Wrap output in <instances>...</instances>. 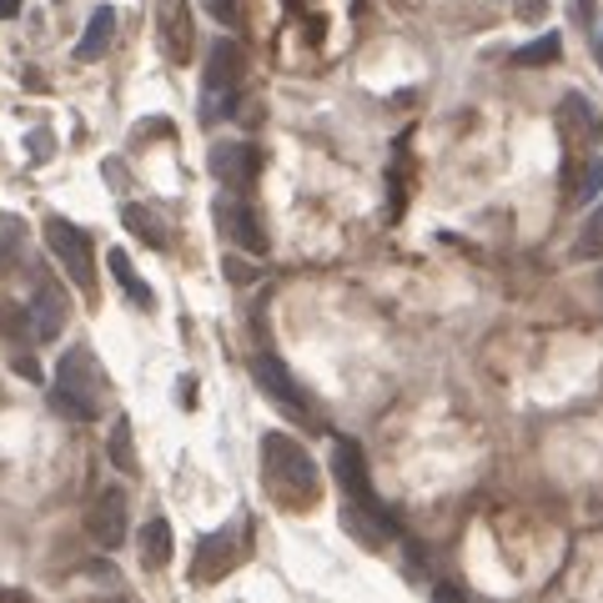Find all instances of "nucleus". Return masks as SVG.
Returning a JSON list of instances; mask_svg holds the SVG:
<instances>
[{
    "instance_id": "6ab92c4d",
    "label": "nucleus",
    "mask_w": 603,
    "mask_h": 603,
    "mask_svg": "<svg viewBox=\"0 0 603 603\" xmlns=\"http://www.w3.org/2000/svg\"><path fill=\"white\" fill-rule=\"evenodd\" d=\"M107 453H111V462H116L121 473H136V443H131V417H116V423H111Z\"/></svg>"
},
{
    "instance_id": "7c9ffc66",
    "label": "nucleus",
    "mask_w": 603,
    "mask_h": 603,
    "mask_svg": "<svg viewBox=\"0 0 603 603\" xmlns=\"http://www.w3.org/2000/svg\"><path fill=\"white\" fill-rule=\"evenodd\" d=\"M0 603H25V599H21V593H11V599H0Z\"/></svg>"
},
{
    "instance_id": "c756f323",
    "label": "nucleus",
    "mask_w": 603,
    "mask_h": 603,
    "mask_svg": "<svg viewBox=\"0 0 603 603\" xmlns=\"http://www.w3.org/2000/svg\"><path fill=\"white\" fill-rule=\"evenodd\" d=\"M21 11V0H0V15H15Z\"/></svg>"
},
{
    "instance_id": "b1692460",
    "label": "nucleus",
    "mask_w": 603,
    "mask_h": 603,
    "mask_svg": "<svg viewBox=\"0 0 603 603\" xmlns=\"http://www.w3.org/2000/svg\"><path fill=\"white\" fill-rule=\"evenodd\" d=\"M15 372H21L25 382H41V367H36V357L31 353H15Z\"/></svg>"
},
{
    "instance_id": "f3484780",
    "label": "nucleus",
    "mask_w": 603,
    "mask_h": 603,
    "mask_svg": "<svg viewBox=\"0 0 603 603\" xmlns=\"http://www.w3.org/2000/svg\"><path fill=\"white\" fill-rule=\"evenodd\" d=\"M111 277H116V282H121V292H126L131 297V302H136V308H142V312H152L156 308V297H152V287H146L142 282V272H136V267H131V257H126V252H121V247H111Z\"/></svg>"
},
{
    "instance_id": "2eb2a0df",
    "label": "nucleus",
    "mask_w": 603,
    "mask_h": 603,
    "mask_svg": "<svg viewBox=\"0 0 603 603\" xmlns=\"http://www.w3.org/2000/svg\"><path fill=\"white\" fill-rule=\"evenodd\" d=\"M121 226H126L142 247H156V252L166 247V222L146 206V201H126V206H121Z\"/></svg>"
},
{
    "instance_id": "a211bd4d",
    "label": "nucleus",
    "mask_w": 603,
    "mask_h": 603,
    "mask_svg": "<svg viewBox=\"0 0 603 603\" xmlns=\"http://www.w3.org/2000/svg\"><path fill=\"white\" fill-rule=\"evenodd\" d=\"M0 343H11L15 353H25V343H36V337H31V317H25V308H15V302H0Z\"/></svg>"
},
{
    "instance_id": "f8f14e48",
    "label": "nucleus",
    "mask_w": 603,
    "mask_h": 603,
    "mask_svg": "<svg viewBox=\"0 0 603 603\" xmlns=\"http://www.w3.org/2000/svg\"><path fill=\"white\" fill-rule=\"evenodd\" d=\"M126 493L121 488H101V498L91 503V513H86V528H91V538L101 548H121L126 544Z\"/></svg>"
},
{
    "instance_id": "393cba45",
    "label": "nucleus",
    "mask_w": 603,
    "mask_h": 603,
    "mask_svg": "<svg viewBox=\"0 0 603 603\" xmlns=\"http://www.w3.org/2000/svg\"><path fill=\"white\" fill-rule=\"evenodd\" d=\"M212 15L222 25H237V0H212Z\"/></svg>"
},
{
    "instance_id": "f03ea898",
    "label": "nucleus",
    "mask_w": 603,
    "mask_h": 603,
    "mask_svg": "<svg viewBox=\"0 0 603 603\" xmlns=\"http://www.w3.org/2000/svg\"><path fill=\"white\" fill-rule=\"evenodd\" d=\"M101 392H107V378H101V362L91 357V347H71L60 353L56 378H51V407L71 423H91L101 413Z\"/></svg>"
},
{
    "instance_id": "1a4fd4ad",
    "label": "nucleus",
    "mask_w": 603,
    "mask_h": 603,
    "mask_svg": "<svg viewBox=\"0 0 603 603\" xmlns=\"http://www.w3.org/2000/svg\"><path fill=\"white\" fill-rule=\"evenodd\" d=\"M25 317H31V337H36V343L60 337V332H66V322H71V297H66V287L41 277L36 292H31V308H25Z\"/></svg>"
},
{
    "instance_id": "ddd939ff",
    "label": "nucleus",
    "mask_w": 603,
    "mask_h": 603,
    "mask_svg": "<svg viewBox=\"0 0 603 603\" xmlns=\"http://www.w3.org/2000/svg\"><path fill=\"white\" fill-rule=\"evenodd\" d=\"M257 161H261L257 146H247V142H216L212 146V177L222 181L232 197L257 181Z\"/></svg>"
},
{
    "instance_id": "5701e85b",
    "label": "nucleus",
    "mask_w": 603,
    "mask_h": 603,
    "mask_svg": "<svg viewBox=\"0 0 603 603\" xmlns=\"http://www.w3.org/2000/svg\"><path fill=\"white\" fill-rule=\"evenodd\" d=\"M554 56H558V36H538L533 46H523L513 60H518V66H548Z\"/></svg>"
},
{
    "instance_id": "6e6552de",
    "label": "nucleus",
    "mask_w": 603,
    "mask_h": 603,
    "mask_svg": "<svg viewBox=\"0 0 603 603\" xmlns=\"http://www.w3.org/2000/svg\"><path fill=\"white\" fill-rule=\"evenodd\" d=\"M156 36L171 66H187L197 56V21H191L187 0H156Z\"/></svg>"
},
{
    "instance_id": "9d476101",
    "label": "nucleus",
    "mask_w": 603,
    "mask_h": 603,
    "mask_svg": "<svg viewBox=\"0 0 603 603\" xmlns=\"http://www.w3.org/2000/svg\"><path fill=\"white\" fill-rule=\"evenodd\" d=\"M558 131H563L568 152H589V146L603 142V116L583 101L579 91H568L563 101H558Z\"/></svg>"
},
{
    "instance_id": "9b49d317",
    "label": "nucleus",
    "mask_w": 603,
    "mask_h": 603,
    "mask_svg": "<svg viewBox=\"0 0 603 603\" xmlns=\"http://www.w3.org/2000/svg\"><path fill=\"white\" fill-rule=\"evenodd\" d=\"M216 222H222V232L237 242L242 252H252V257H267V232H261L257 212H252V201L222 197V201H216Z\"/></svg>"
},
{
    "instance_id": "cd10ccee",
    "label": "nucleus",
    "mask_w": 603,
    "mask_h": 603,
    "mask_svg": "<svg viewBox=\"0 0 603 603\" xmlns=\"http://www.w3.org/2000/svg\"><path fill=\"white\" fill-rule=\"evenodd\" d=\"M573 15H579V25H593V15H589V0H579V5H573Z\"/></svg>"
},
{
    "instance_id": "4468645a",
    "label": "nucleus",
    "mask_w": 603,
    "mask_h": 603,
    "mask_svg": "<svg viewBox=\"0 0 603 603\" xmlns=\"http://www.w3.org/2000/svg\"><path fill=\"white\" fill-rule=\"evenodd\" d=\"M111 36H116V5H96L91 21H86V31H81L76 60H101L111 51Z\"/></svg>"
},
{
    "instance_id": "423d86ee",
    "label": "nucleus",
    "mask_w": 603,
    "mask_h": 603,
    "mask_svg": "<svg viewBox=\"0 0 603 603\" xmlns=\"http://www.w3.org/2000/svg\"><path fill=\"white\" fill-rule=\"evenodd\" d=\"M252 378H257V388L267 392V398H272L277 407H287V413H292L297 423H312V398L302 392V382H297L292 372L282 367V357L257 353V357H252Z\"/></svg>"
},
{
    "instance_id": "39448f33",
    "label": "nucleus",
    "mask_w": 603,
    "mask_h": 603,
    "mask_svg": "<svg viewBox=\"0 0 603 603\" xmlns=\"http://www.w3.org/2000/svg\"><path fill=\"white\" fill-rule=\"evenodd\" d=\"M247 538H252V528H247V518H232L226 528H216V533H206L197 544V563H191V579L197 583H222L232 568L247 558Z\"/></svg>"
},
{
    "instance_id": "f257e3e1",
    "label": "nucleus",
    "mask_w": 603,
    "mask_h": 603,
    "mask_svg": "<svg viewBox=\"0 0 603 603\" xmlns=\"http://www.w3.org/2000/svg\"><path fill=\"white\" fill-rule=\"evenodd\" d=\"M261 478H267V493L282 503V509H312L322 498V473L312 453L302 448L287 433H267L261 438Z\"/></svg>"
},
{
    "instance_id": "4be33fe9",
    "label": "nucleus",
    "mask_w": 603,
    "mask_h": 603,
    "mask_svg": "<svg viewBox=\"0 0 603 603\" xmlns=\"http://www.w3.org/2000/svg\"><path fill=\"white\" fill-rule=\"evenodd\" d=\"M573 257H603V206H593V216L583 222V232H579V242H573Z\"/></svg>"
},
{
    "instance_id": "0eeeda50",
    "label": "nucleus",
    "mask_w": 603,
    "mask_h": 603,
    "mask_svg": "<svg viewBox=\"0 0 603 603\" xmlns=\"http://www.w3.org/2000/svg\"><path fill=\"white\" fill-rule=\"evenodd\" d=\"M332 478L343 483V493L353 498V509H362V513H388L378 503V493H372V478H367V458H362V448H357L353 438H337L332 443Z\"/></svg>"
},
{
    "instance_id": "bb28decb",
    "label": "nucleus",
    "mask_w": 603,
    "mask_h": 603,
    "mask_svg": "<svg viewBox=\"0 0 603 603\" xmlns=\"http://www.w3.org/2000/svg\"><path fill=\"white\" fill-rule=\"evenodd\" d=\"M433 603H462L458 583H438V593H433Z\"/></svg>"
},
{
    "instance_id": "c85d7f7f",
    "label": "nucleus",
    "mask_w": 603,
    "mask_h": 603,
    "mask_svg": "<svg viewBox=\"0 0 603 603\" xmlns=\"http://www.w3.org/2000/svg\"><path fill=\"white\" fill-rule=\"evenodd\" d=\"M593 60H599V71H603V31L593 36Z\"/></svg>"
},
{
    "instance_id": "20e7f679",
    "label": "nucleus",
    "mask_w": 603,
    "mask_h": 603,
    "mask_svg": "<svg viewBox=\"0 0 603 603\" xmlns=\"http://www.w3.org/2000/svg\"><path fill=\"white\" fill-rule=\"evenodd\" d=\"M46 247L51 257L60 261V272L71 277V287H81L86 297H96V257H91V237H86L76 222H66V216H46Z\"/></svg>"
},
{
    "instance_id": "dca6fc26",
    "label": "nucleus",
    "mask_w": 603,
    "mask_h": 603,
    "mask_svg": "<svg viewBox=\"0 0 603 603\" xmlns=\"http://www.w3.org/2000/svg\"><path fill=\"white\" fill-rule=\"evenodd\" d=\"M136 544H142V563L146 568H166L171 563V544H177V538H171V523L166 518H146Z\"/></svg>"
},
{
    "instance_id": "7ed1b4c3",
    "label": "nucleus",
    "mask_w": 603,
    "mask_h": 603,
    "mask_svg": "<svg viewBox=\"0 0 603 603\" xmlns=\"http://www.w3.org/2000/svg\"><path fill=\"white\" fill-rule=\"evenodd\" d=\"M242 66H247V56H242V46L232 36L212 41V51H206V66H201V116H226L232 111V101H237V86H242Z\"/></svg>"
},
{
    "instance_id": "a878e982",
    "label": "nucleus",
    "mask_w": 603,
    "mask_h": 603,
    "mask_svg": "<svg viewBox=\"0 0 603 603\" xmlns=\"http://www.w3.org/2000/svg\"><path fill=\"white\" fill-rule=\"evenodd\" d=\"M226 277H232V282H252V267H247V261L232 257V261H226Z\"/></svg>"
},
{
    "instance_id": "412c9836",
    "label": "nucleus",
    "mask_w": 603,
    "mask_h": 603,
    "mask_svg": "<svg viewBox=\"0 0 603 603\" xmlns=\"http://www.w3.org/2000/svg\"><path fill=\"white\" fill-rule=\"evenodd\" d=\"M599 191H603V156H589L583 171L573 177V187H568V197H573V201H593Z\"/></svg>"
},
{
    "instance_id": "aec40b11",
    "label": "nucleus",
    "mask_w": 603,
    "mask_h": 603,
    "mask_svg": "<svg viewBox=\"0 0 603 603\" xmlns=\"http://www.w3.org/2000/svg\"><path fill=\"white\" fill-rule=\"evenodd\" d=\"M25 257V226L15 216H0V267H15Z\"/></svg>"
}]
</instances>
